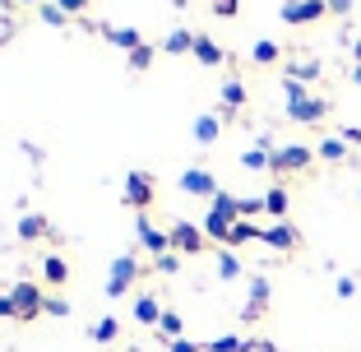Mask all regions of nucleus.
<instances>
[{
    "label": "nucleus",
    "mask_w": 361,
    "mask_h": 352,
    "mask_svg": "<svg viewBox=\"0 0 361 352\" xmlns=\"http://www.w3.org/2000/svg\"><path fill=\"white\" fill-rule=\"evenodd\" d=\"M209 209H213V214H223V218H241V200H236L232 190H218Z\"/></svg>",
    "instance_id": "nucleus-23"
},
{
    "label": "nucleus",
    "mask_w": 361,
    "mask_h": 352,
    "mask_svg": "<svg viewBox=\"0 0 361 352\" xmlns=\"http://www.w3.org/2000/svg\"><path fill=\"white\" fill-rule=\"evenodd\" d=\"M135 232H139V245H149V250H153V255H167V250H171V232H162V227H153L149 223V218H144V214H139V223H135Z\"/></svg>",
    "instance_id": "nucleus-9"
},
{
    "label": "nucleus",
    "mask_w": 361,
    "mask_h": 352,
    "mask_svg": "<svg viewBox=\"0 0 361 352\" xmlns=\"http://www.w3.org/2000/svg\"><path fill=\"white\" fill-rule=\"evenodd\" d=\"M283 93H287V121H297V126H315V121L329 116V97L306 93V84H301V79L287 75L283 79Z\"/></svg>",
    "instance_id": "nucleus-1"
},
{
    "label": "nucleus",
    "mask_w": 361,
    "mask_h": 352,
    "mask_svg": "<svg viewBox=\"0 0 361 352\" xmlns=\"http://www.w3.org/2000/svg\"><path fill=\"white\" fill-rule=\"evenodd\" d=\"M121 200H126L130 209H139V214H144V209L158 200V190H153V176H149V171H130V176H126V190H121Z\"/></svg>",
    "instance_id": "nucleus-5"
},
{
    "label": "nucleus",
    "mask_w": 361,
    "mask_h": 352,
    "mask_svg": "<svg viewBox=\"0 0 361 352\" xmlns=\"http://www.w3.org/2000/svg\"><path fill=\"white\" fill-rule=\"evenodd\" d=\"M176 269H180V255H176V250H167V255L158 260V274H176Z\"/></svg>",
    "instance_id": "nucleus-35"
},
{
    "label": "nucleus",
    "mask_w": 361,
    "mask_h": 352,
    "mask_svg": "<svg viewBox=\"0 0 361 352\" xmlns=\"http://www.w3.org/2000/svg\"><path fill=\"white\" fill-rule=\"evenodd\" d=\"M42 236H51V223H47L42 214H23L19 218V241H42Z\"/></svg>",
    "instance_id": "nucleus-14"
},
{
    "label": "nucleus",
    "mask_w": 361,
    "mask_h": 352,
    "mask_svg": "<svg viewBox=\"0 0 361 352\" xmlns=\"http://www.w3.org/2000/svg\"><path fill=\"white\" fill-rule=\"evenodd\" d=\"M352 10V0H329V14H348Z\"/></svg>",
    "instance_id": "nucleus-41"
},
{
    "label": "nucleus",
    "mask_w": 361,
    "mask_h": 352,
    "mask_svg": "<svg viewBox=\"0 0 361 352\" xmlns=\"http://www.w3.org/2000/svg\"><path fill=\"white\" fill-rule=\"evenodd\" d=\"M218 278H223V283L241 278V260H236V250H223V255H218Z\"/></svg>",
    "instance_id": "nucleus-26"
},
{
    "label": "nucleus",
    "mask_w": 361,
    "mask_h": 352,
    "mask_svg": "<svg viewBox=\"0 0 361 352\" xmlns=\"http://www.w3.org/2000/svg\"><path fill=\"white\" fill-rule=\"evenodd\" d=\"M116 334H121V320H111V315H102V320L93 324V339L97 343H116Z\"/></svg>",
    "instance_id": "nucleus-28"
},
{
    "label": "nucleus",
    "mask_w": 361,
    "mask_h": 352,
    "mask_svg": "<svg viewBox=\"0 0 361 352\" xmlns=\"http://www.w3.org/2000/svg\"><path fill=\"white\" fill-rule=\"evenodd\" d=\"M352 84H361V65H357V70H352Z\"/></svg>",
    "instance_id": "nucleus-42"
},
{
    "label": "nucleus",
    "mask_w": 361,
    "mask_h": 352,
    "mask_svg": "<svg viewBox=\"0 0 361 352\" xmlns=\"http://www.w3.org/2000/svg\"><path fill=\"white\" fill-rule=\"evenodd\" d=\"M278 56H283V51H278V42H255V51H250V61H255V65H274Z\"/></svg>",
    "instance_id": "nucleus-29"
},
{
    "label": "nucleus",
    "mask_w": 361,
    "mask_h": 352,
    "mask_svg": "<svg viewBox=\"0 0 361 352\" xmlns=\"http://www.w3.org/2000/svg\"><path fill=\"white\" fill-rule=\"evenodd\" d=\"M135 320L139 324H158L162 320V301L153 297V292H139L135 297Z\"/></svg>",
    "instance_id": "nucleus-13"
},
{
    "label": "nucleus",
    "mask_w": 361,
    "mask_h": 352,
    "mask_svg": "<svg viewBox=\"0 0 361 352\" xmlns=\"http://www.w3.org/2000/svg\"><path fill=\"white\" fill-rule=\"evenodd\" d=\"M204 352H255V343H245V339H236V334H223V339H213Z\"/></svg>",
    "instance_id": "nucleus-25"
},
{
    "label": "nucleus",
    "mask_w": 361,
    "mask_h": 352,
    "mask_svg": "<svg viewBox=\"0 0 361 352\" xmlns=\"http://www.w3.org/2000/svg\"><path fill=\"white\" fill-rule=\"evenodd\" d=\"M158 329L167 334V343H171V339H180V315H176V310H162V320H158Z\"/></svg>",
    "instance_id": "nucleus-32"
},
{
    "label": "nucleus",
    "mask_w": 361,
    "mask_h": 352,
    "mask_svg": "<svg viewBox=\"0 0 361 352\" xmlns=\"http://www.w3.org/2000/svg\"><path fill=\"white\" fill-rule=\"evenodd\" d=\"M264 209V200H241V218H255Z\"/></svg>",
    "instance_id": "nucleus-38"
},
{
    "label": "nucleus",
    "mask_w": 361,
    "mask_h": 352,
    "mask_svg": "<svg viewBox=\"0 0 361 352\" xmlns=\"http://www.w3.org/2000/svg\"><path fill=\"white\" fill-rule=\"evenodd\" d=\"M0 5H10V0H0Z\"/></svg>",
    "instance_id": "nucleus-44"
},
{
    "label": "nucleus",
    "mask_w": 361,
    "mask_h": 352,
    "mask_svg": "<svg viewBox=\"0 0 361 352\" xmlns=\"http://www.w3.org/2000/svg\"><path fill=\"white\" fill-rule=\"evenodd\" d=\"M10 306H14V320H37L47 310V292L37 283H28V278H19L10 288Z\"/></svg>",
    "instance_id": "nucleus-2"
},
{
    "label": "nucleus",
    "mask_w": 361,
    "mask_h": 352,
    "mask_svg": "<svg viewBox=\"0 0 361 352\" xmlns=\"http://www.w3.org/2000/svg\"><path fill=\"white\" fill-rule=\"evenodd\" d=\"M310 162H315V149H306V144H283V149L274 153V162H269V171L287 176V171H306Z\"/></svg>",
    "instance_id": "nucleus-4"
},
{
    "label": "nucleus",
    "mask_w": 361,
    "mask_h": 352,
    "mask_svg": "<svg viewBox=\"0 0 361 352\" xmlns=\"http://www.w3.org/2000/svg\"><path fill=\"white\" fill-rule=\"evenodd\" d=\"M269 162H274V153H269V144H255L250 153H241V167H245V171H264Z\"/></svg>",
    "instance_id": "nucleus-24"
},
{
    "label": "nucleus",
    "mask_w": 361,
    "mask_h": 352,
    "mask_svg": "<svg viewBox=\"0 0 361 352\" xmlns=\"http://www.w3.org/2000/svg\"><path fill=\"white\" fill-rule=\"evenodd\" d=\"M348 139H319V149H315V158H324V162H348Z\"/></svg>",
    "instance_id": "nucleus-21"
},
{
    "label": "nucleus",
    "mask_w": 361,
    "mask_h": 352,
    "mask_svg": "<svg viewBox=\"0 0 361 352\" xmlns=\"http://www.w3.org/2000/svg\"><path fill=\"white\" fill-rule=\"evenodd\" d=\"M195 61L213 70V65H223V47L213 42V37H195Z\"/></svg>",
    "instance_id": "nucleus-19"
},
{
    "label": "nucleus",
    "mask_w": 361,
    "mask_h": 352,
    "mask_svg": "<svg viewBox=\"0 0 361 352\" xmlns=\"http://www.w3.org/2000/svg\"><path fill=\"white\" fill-rule=\"evenodd\" d=\"M149 65H153V47H149V42L139 47V51H130V70H135V75H144Z\"/></svg>",
    "instance_id": "nucleus-31"
},
{
    "label": "nucleus",
    "mask_w": 361,
    "mask_h": 352,
    "mask_svg": "<svg viewBox=\"0 0 361 352\" xmlns=\"http://www.w3.org/2000/svg\"><path fill=\"white\" fill-rule=\"evenodd\" d=\"M264 306H269V278H264V274H255V278H250V301H245V320H259V315H264Z\"/></svg>",
    "instance_id": "nucleus-11"
},
{
    "label": "nucleus",
    "mask_w": 361,
    "mask_h": 352,
    "mask_svg": "<svg viewBox=\"0 0 361 352\" xmlns=\"http://www.w3.org/2000/svg\"><path fill=\"white\" fill-rule=\"evenodd\" d=\"M319 75V61H301V65H292V79H315Z\"/></svg>",
    "instance_id": "nucleus-34"
},
{
    "label": "nucleus",
    "mask_w": 361,
    "mask_h": 352,
    "mask_svg": "<svg viewBox=\"0 0 361 352\" xmlns=\"http://www.w3.org/2000/svg\"><path fill=\"white\" fill-rule=\"evenodd\" d=\"M209 10L218 14V19H236V10H241V0H209Z\"/></svg>",
    "instance_id": "nucleus-33"
},
{
    "label": "nucleus",
    "mask_w": 361,
    "mask_h": 352,
    "mask_svg": "<svg viewBox=\"0 0 361 352\" xmlns=\"http://www.w3.org/2000/svg\"><path fill=\"white\" fill-rule=\"evenodd\" d=\"M171 352H204L200 343H190V339H171Z\"/></svg>",
    "instance_id": "nucleus-39"
},
{
    "label": "nucleus",
    "mask_w": 361,
    "mask_h": 352,
    "mask_svg": "<svg viewBox=\"0 0 361 352\" xmlns=\"http://www.w3.org/2000/svg\"><path fill=\"white\" fill-rule=\"evenodd\" d=\"M278 14H283L287 28H306V23H319L329 14V0H287Z\"/></svg>",
    "instance_id": "nucleus-3"
},
{
    "label": "nucleus",
    "mask_w": 361,
    "mask_h": 352,
    "mask_svg": "<svg viewBox=\"0 0 361 352\" xmlns=\"http://www.w3.org/2000/svg\"><path fill=\"white\" fill-rule=\"evenodd\" d=\"M167 232H171V245H176V255H200L204 241H209V236H204V227H195V223H171Z\"/></svg>",
    "instance_id": "nucleus-7"
},
{
    "label": "nucleus",
    "mask_w": 361,
    "mask_h": 352,
    "mask_svg": "<svg viewBox=\"0 0 361 352\" xmlns=\"http://www.w3.org/2000/svg\"><path fill=\"white\" fill-rule=\"evenodd\" d=\"M102 37H106L111 47H121V51H139V47H144L139 28H111V23H102Z\"/></svg>",
    "instance_id": "nucleus-12"
},
{
    "label": "nucleus",
    "mask_w": 361,
    "mask_h": 352,
    "mask_svg": "<svg viewBox=\"0 0 361 352\" xmlns=\"http://www.w3.org/2000/svg\"><path fill=\"white\" fill-rule=\"evenodd\" d=\"M135 278H139L135 255H116V260H111V274H106V297H121V292H130V288H135Z\"/></svg>",
    "instance_id": "nucleus-6"
},
{
    "label": "nucleus",
    "mask_w": 361,
    "mask_h": 352,
    "mask_svg": "<svg viewBox=\"0 0 361 352\" xmlns=\"http://www.w3.org/2000/svg\"><path fill=\"white\" fill-rule=\"evenodd\" d=\"M218 135H223V121L218 116H195V139L200 144H218Z\"/></svg>",
    "instance_id": "nucleus-22"
},
{
    "label": "nucleus",
    "mask_w": 361,
    "mask_h": 352,
    "mask_svg": "<svg viewBox=\"0 0 361 352\" xmlns=\"http://www.w3.org/2000/svg\"><path fill=\"white\" fill-rule=\"evenodd\" d=\"M264 209L274 214V223H283V218H287V209H292V195H287V186H269Z\"/></svg>",
    "instance_id": "nucleus-16"
},
{
    "label": "nucleus",
    "mask_w": 361,
    "mask_h": 352,
    "mask_svg": "<svg viewBox=\"0 0 361 352\" xmlns=\"http://www.w3.org/2000/svg\"><path fill=\"white\" fill-rule=\"evenodd\" d=\"M232 223H236V218H223V214H213V209H209V214H204V236H213V241H223L227 245V236H232Z\"/></svg>",
    "instance_id": "nucleus-17"
},
{
    "label": "nucleus",
    "mask_w": 361,
    "mask_h": 352,
    "mask_svg": "<svg viewBox=\"0 0 361 352\" xmlns=\"http://www.w3.org/2000/svg\"><path fill=\"white\" fill-rule=\"evenodd\" d=\"M241 102H245V84H241V79H227V84H223V107L236 111Z\"/></svg>",
    "instance_id": "nucleus-27"
},
{
    "label": "nucleus",
    "mask_w": 361,
    "mask_h": 352,
    "mask_svg": "<svg viewBox=\"0 0 361 352\" xmlns=\"http://www.w3.org/2000/svg\"><path fill=\"white\" fill-rule=\"evenodd\" d=\"M195 37H200V32L176 28V32L167 37V42H162V51H167V56H185V51H195Z\"/></svg>",
    "instance_id": "nucleus-18"
},
{
    "label": "nucleus",
    "mask_w": 361,
    "mask_h": 352,
    "mask_svg": "<svg viewBox=\"0 0 361 352\" xmlns=\"http://www.w3.org/2000/svg\"><path fill=\"white\" fill-rule=\"evenodd\" d=\"M19 5H37V0H19Z\"/></svg>",
    "instance_id": "nucleus-43"
},
{
    "label": "nucleus",
    "mask_w": 361,
    "mask_h": 352,
    "mask_svg": "<svg viewBox=\"0 0 361 352\" xmlns=\"http://www.w3.org/2000/svg\"><path fill=\"white\" fill-rule=\"evenodd\" d=\"M259 241L274 245V250H283V255H292V250L301 245V232L283 218V223H274V227H259Z\"/></svg>",
    "instance_id": "nucleus-8"
},
{
    "label": "nucleus",
    "mask_w": 361,
    "mask_h": 352,
    "mask_svg": "<svg viewBox=\"0 0 361 352\" xmlns=\"http://www.w3.org/2000/svg\"><path fill=\"white\" fill-rule=\"evenodd\" d=\"M37 269H42V278L51 283V288H61L65 278H70V265H65V255H42V260H37Z\"/></svg>",
    "instance_id": "nucleus-15"
},
{
    "label": "nucleus",
    "mask_w": 361,
    "mask_h": 352,
    "mask_svg": "<svg viewBox=\"0 0 361 352\" xmlns=\"http://www.w3.org/2000/svg\"><path fill=\"white\" fill-rule=\"evenodd\" d=\"M0 320H14V306H10V292H0Z\"/></svg>",
    "instance_id": "nucleus-40"
},
{
    "label": "nucleus",
    "mask_w": 361,
    "mask_h": 352,
    "mask_svg": "<svg viewBox=\"0 0 361 352\" xmlns=\"http://www.w3.org/2000/svg\"><path fill=\"white\" fill-rule=\"evenodd\" d=\"M56 5H61L65 14H84L88 10V0H56Z\"/></svg>",
    "instance_id": "nucleus-37"
},
{
    "label": "nucleus",
    "mask_w": 361,
    "mask_h": 352,
    "mask_svg": "<svg viewBox=\"0 0 361 352\" xmlns=\"http://www.w3.org/2000/svg\"><path fill=\"white\" fill-rule=\"evenodd\" d=\"M37 14H42V23H47V28H61V23L70 19V14H65L61 5H56V0H51V5H37Z\"/></svg>",
    "instance_id": "nucleus-30"
},
{
    "label": "nucleus",
    "mask_w": 361,
    "mask_h": 352,
    "mask_svg": "<svg viewBox=\"0 0 361 352\" xmlns=\"http://www.w3.org/2000/svg\"><path fill=\"white\" fill-rule=\"evenodd\" d=\"M245 241H259V227L250 223V218H236L232 236H227V250H236V245H245Z\"/></svg>",
    "instance_id": "nucleus-20"
},
{
    "label": "nucleus",
    "mask_w": 361,
    "mask_h": 352,
    "mask_svg": "<svg viewBox=\"0 0 361 352\" xmlns=\"http://www.w3.org/2000/svg\"><path fill=\"white\" fill-rule=\"evenodd\" d=\"M180 190L185 195H218V181H213V171H204V167H190L185 176H180Z\"/></svg>",
    "instance_id": "nucleus-10"
},
{
    "label": "nucleus",
    "mask_w": 361,
    "mask_h": 352,
    "mask_svg": "<svg viewBox=\"0 0 361 352\" xmlns=\"http://www.w3.org/2000/svg\"><path fill=\"white\" fill-rule=\"evenodd\" d=\"M47 310H51V315H61V320H65V315H70V301H65V297H47Z\"/></svg>",
    "instance_id": "nucleus-36"
}]
</instances>
